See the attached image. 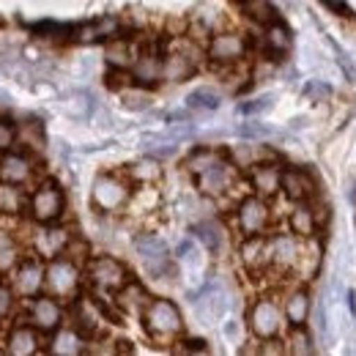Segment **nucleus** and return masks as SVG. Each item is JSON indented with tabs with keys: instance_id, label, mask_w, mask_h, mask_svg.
Masks as SVG:
<instances>
[{
	"instance_id": "f257e3e1",
	"label": "nucleus",
	"mask_w": 356,
	"mask_h": 356,
	"mask_svg": "<svg viewBox=\"0 0 356 356\" xmlns=\"http://www.w3.org/2000/svg\"><path fill=\"white\" fill-rule=\"evenodd\" d=\"M143 323H145V332L154 337V340H170L181 334L184 329V321H181V312L173 302L168 299H154L145 305L143 310Z\"/></svg>"
},
{
	"instance_id": "f03ea898",
	"label": "nucleus",
	"mask_w": 356,
	"mask_h": 356,
	"mask_svg": "<svg viewBox=\"0 0 356 356\" xmlns=\"http://www.w3.org/2000/svg\"><path fill=\"white\" fill-rule=\"evenodd\" d=\"M47 288L55 299H74L80 288V268L69 258H52L47 266Z\"/></svg>"
},
{
	"instance_id": "7ed1b4c3",
	"label": "nucleus",
	"mask_w": 356,
	"mask_h": 356,
	"mask_svg": "<svg viewBox=\"0 0 356 356\" xmlns=\"http://www.w3.org/2000/svg\"><path fill=\"white\" fill-rule=\"evenodd\" d=\"M28 209H31V217L36 222H55L63 214V192H60V186L52 184V181H44L42 186H36L31 200H28Z\"/></svg>"
},
{
	"instance_id": "20e7f679",
	"label": "nucleus",
	"mask_w": 356,
	"mask_h": 356,
	"mask_svg": "<svg viewBox=\"0 0 356 356\" xmlns=\"http://www.w3.org/2000/svg\"><path fill=\"white\" fill-rule=\"evenodd\" d=\"M282 315H285V312L280 310L271 299H261V302H255V307L250 310V329H252L261 340H271V337H277L280 329H282Z\"/></svg>"
},
{
	"instance_id": "39448f33",
	"label": "nucleus",
	"mask_w": 356,
	"mask_h": 356,
	"mask_svg": "<svg viewBox=\"0 0 356 356\" xmlns=\"http://www.w3.org/2000/svg\"><path fill=\"white\" fill-rule=\"evenodd\" d=\"M88 274H90V282H93L96 288L110 291V293H118V291L129 282L127 268L121 266L118 261H113V258H96V261L90 264Z\"/></svg>"
},
{
	"instance_id": "423d86ee",
	"label": "nucleus",
	"mask_w": 356,
	"mask_h": 356,
	"mask_svg": "<svg viewBox=\"0 0 356 356\" xmlns=\"http://www.w3.org/2000/svg\"><path fill=\"white\" fill-rule=\"evenodd\" d=\"M129 197V189L115 176H99L93 184V203L102 211H118Z\"/></svg>"
},
{
	"instance_id": "0eeeda50",
	"label": "nucleus",
	"mask_w": 356,
	"mask_h": 356,
	"mask_svg": "<svg viewBox=\"0 0 356 356\" xmlns=\"http://www.w3.org/2000/svg\"><path fill=\"white\" fill-rule=\"evenodd\" d=\"M44 285H47V268L42 266V261H36V258L22 261V264L17 266V271H14V291H17L19 296H25V299L36 296Z\"/></svg>"
},
{
	"instance_id": "6e6552de",
	"label": "nucleus",
	"mask_w": 356,
	"mask_h": 356,
	"mask_svg": "<svg viewBox=\"0 0 356 356\" xmlns=\"http://www.w3.org/2000/svg\"><path fill=\"white\" fill-rule=\"evenodd\" d=\"M28 318H31V323L39 332H55L63 323V310H60V305H58L55 296H39V299L31 302Z\"/></svg>"
},
{
	"instance_id": "1a4fd4ad",
	"label": "nucleus",
	"mask_w": 356,
	"mask_h": 356,
	"mask_svg": "<svg viewBox=\"0 0 356 356\" xmlns=\"http://www.w3.org/2000/svg\"><path fill=\"white\" fill-rule=\"evenodd\" d=\"M238 227L247 236H261L268 227V209L261 197H247L238 206Z\"/></svg>"
},
{
	"instance_id": "9d476101",
	"label": "nucleus",
	"mask_w": 356,
	"mask_h": 356,
	"mask_svg": "<svg viewBox=\"0 0 356 356\" xmlns=\"http://www.w3.org/2000/svg\"><path fill=\"white\" fill-rule=\"evenodd\" d=\"M66 247H69V233H66L63 227H52V222H44V227L33 236V250H36V255L49 258V261L58 258V255H63Z\"/></svg>"
},
{
	"instance_id": "9b49d317",
	"label": "nucleus",
	"mask_w": 356,
	"mask_h": 356,
	"mask_svg": "<svg viewBox=\"0 0 356 356\" xmlns=\"http://www.w3.org/2000/svg\"><path fill=\"white\" fill-rule=\"evenodd\" d=\"M197 186L206 192V195H222L225 189L230 186V181H233V165H227L222 156L217 159V162H211L206 170H200L197 176Z\"/></svg>"
},
{
	"instance_id": "f8f14e48",
	"label": "nucleus",
	"mask_w": 356,
	"mask_h": 356,
	"mask_svg": "<svg viewBox=\"0 0 356 356\" xmlns=\"http://www.w3.org/2000/svg\"><path fill=\"white\" fill-rule=\"evenodd\" d=\"M6 351L14 356H31L39 351V329L31 326H17L11 329L8 340H6Z\"/></svg>"
},
{
	"instance_id": "ddd939ff",
	"label": "nucleus",
	"mask_w": 356,
	"mask_h": 356,
	"mask_svg": "<svg viewBox=\"0 0 356 356\" xmlns=\"http://www.w3.org/2000/svg\"><path fill=\"white\" fill-rule=\"evenodd\" d=\"M247 52V42L241 39V36H236V33H220V36H214L211 39V44H209V55L214 58V60H238L241 55Z\"/></svg>"
},
{
	"instance_id": "4468645a",
	"label": "nucleus",
	"mask_w": 356,
	"mask_h": 356,
	"mask_svg": "<svg viewBox=\"0 0 356 356\" xmlns=\"http://www.w3.org/2000/svg\"><path fill=\"white\" fill-rule=\"evenodd\" d=\"M33 176V165L25 154H6L3 162H0V181H8V184H25L28 178Z\"/></svg>"
},
{
	"instance_id": "2eb2a0df",
	"label": "nucleus",
	"mask_w": 356,
	"mask_h": 356,
	"mask_svg": "<svg viewBox=\"0 0 356 356\" xmlns=\"http://www.w3.org/2000/svg\"><path fill=\"white\" fill-rule=\"evenodd\" d=\"M49 351L52 354H63V356H74V354H83L86 346H83V334L77 329H55L52 340H49Z\"/></svg>"
},
{
	"instance_id": "dca6fc26",
	"label": "nucleus",
	"mask_w": 356,
	"mask_h": 356,
	"mask_svg": "<svg viewBox=\"0 0 356 356\" xmlns=\"http://www.w3.org/2000/svg\"><path fill=\"white\" fill-rule=\"evenodd\" d=\"M28 200L31 197L22 192L19 184H8V181L0 184V211L3 214H19L22 209H28Z\"/></svg>"
},
{
	"instance_id": "f3484780",
	"label": "nucleus",
	"mask_w": 356,
	"mask_h": 356,
	"mask_svg": "<svg viewBox=\"0 0 356 356\" xmlns=\"http://www.w3.org/2000/svg\"><path fill=\"white\" fill-rule=\"evenodd\" d=\"M280 189H282L291 200H305V197L312 192V184L307 181V176H305V173H299V170H282Z\"/></svg>"
},
{
	"instance_id": "a211bd4d",
	"label": "nucleus",
	"mask_w": 356,
	"mask_h": 356,
	"mask_svg": "<svg viewBox=\"0 0 356 356\" xmlns=\"http://www.w3.org/2000/svg\"><path fill=\"white\" fill-rule=\"evenodd\" d=\"M285 318H288V323H293V326H305V321H307V315H310V296L305 293V291H293L288 299H285Z\"/></svg>"
},
{
	"instance_id": "6ab92c4d",
	"label": "nucleus",
	"mask_w": 356,
	"mask_h": 356,
	"mask_svg": "<svg viewBox=\"0 0 356 356\" xmlns=\"http://www.w3.org/2000/svg\"><path fill=\"white\" fill-rule=\"evenodd\" d=\"M192 58H186V55H178V52H173V55H168L165 60H162V77L165 80H173V83H178V80H186L189 74H192Z\"/></svg>"
},
{
	"instance_id": "aec40b11",
	"label": "nucleus",
	"mask_w": 356,
	"mask_h": 356,
	"mask_svg": "<svg viewBox=\"0 0 356 356\" xmlns=\"http://www.w3.org/2000/svg\"><path fill=\"white\" fill-rule=\"evenodd\" d=\"M280 181H282V173L271 165H255L252 170V184L261 195H274L280 189Z\"/></svg>"
},
{
	"instance_id": "412c9836",
	"label": "nucleus",
	"mask_w": 356,
	"mask_h": 356,
	"mask_svg": "<svg viewBox=\"0 0 356 356\" xmlns=\"http://www.w3.org/2000/svg\"><path fill=\"white\" fill-rule=\"evenodd\" d=\"M268 258L274 264H293V261H299V244L288 236H280L268 244Z\"/></svg>"
},
{
	"instance_id": "4be33fe9",
	"label": "nucleus",
	"mask_w": 356,
	"mask_h": 356,
	"mask_svg": "<svg viewBox=\"0 0 356 356\" xmlns=\"http://www.w3.org/2000/svg\"><path fill=\"white\" fill-rule=\"evenodd\" d=\"M118 305L124 310H145V293L137 282H127L121 291H118Z\"/></svg>"
},
{
	"instance_id": "5701e85b",
	"label": "nucleus",
	"mask_w": 356,
	"mask_h": 356,
	"mask_svg": "<svg viewBox=\"0 0 356 356\" xmlns=\"http://www.w3.org/2000/svg\"><path fill=\"white\" fill-rule=\"evenodd\" d=\"M17 261H19V250H17L14 238L8 233H0V271L11 268Z\"/></svg>"
},
{
	"instance_id": "b1692460",
	"label": "nucleus",
	"mask_w": 356,
	"mask_h": 356,
	"mask_svg": "<svg viewBox=\"0 0 356 356\" xmlns=\"http://www.w3.org/2000/svg\"><path fill=\"white\" fill-rule=\"evenodd\" d=\"M266 44L271 47V52H285V49L291 47V36H288L285 28H280V25H268Z\"/></svg>"
},
{
	"instance_id": "393cba45",
	"label": "nucleus",
	"mask_w": 356,
	"mask_h": 356,
	"mask_svg": "<svg viewBox=\"0 0 356 356\" xmlns=\"http://www.w3.org/2000/svg\"><path fill=\"white\" fill-rule=\"evenodd\" d=\"M291 225H293V230L299 236H310L312 230H315V217H312L310 209H296L293 217H291Z\"/></svg>"
},
{
	"instance_id": "a878e982",
	"label": "nucleus",
	"mask_w": 356,
	"mask_h": 356,
	"mask_svg": "<svg viewBox=\"0 0 356 356\" xmlns=\"http://www.w3.org/2000/svg\"><path fill=\"white\" fill-rule=\"evenodd\" d=\"M14 140H17V129H14V124H11V121H6V118H0V154L11 151V148H14Z\"/></svg>"
},
{
	"instance_id": "bb28decb",
	"label": "nucleus",
	"mask_w": 356,
	"mask_h": 356,
	"mask_svg": "<svg viewBox=\"0 0 356 356\" xmlns=\"http://www.w3.org/2000/svg\"><path fill=\"white\" fill-rule=\"evenodd\" d=\"M14 288H8L6 282H0V321L8 315V312L14 310Z\"/></svg>"
}]
</instances>
